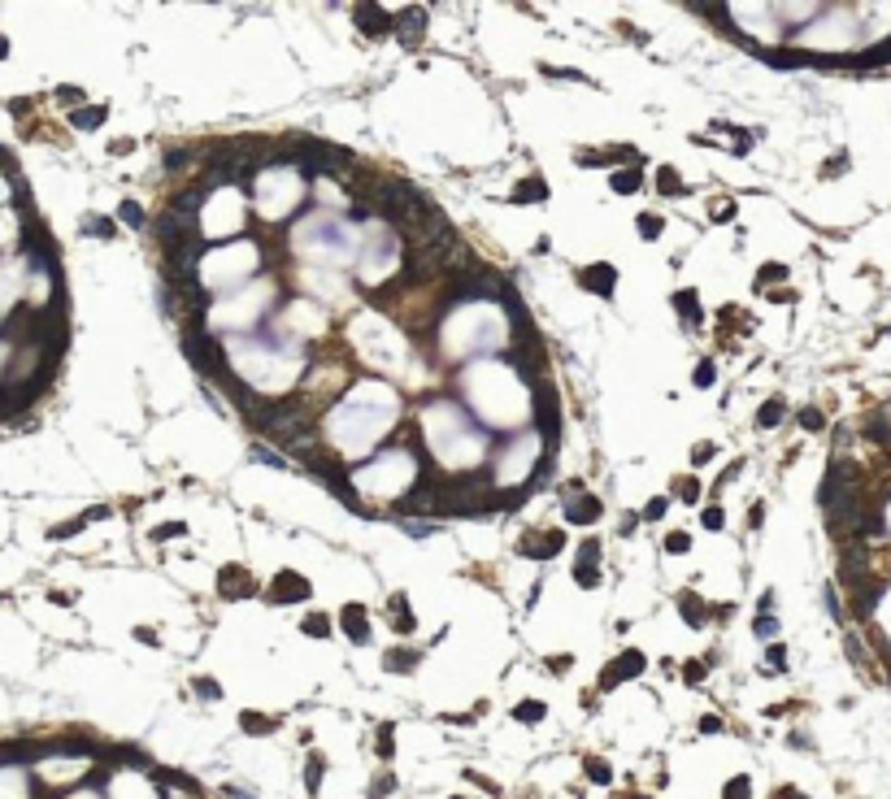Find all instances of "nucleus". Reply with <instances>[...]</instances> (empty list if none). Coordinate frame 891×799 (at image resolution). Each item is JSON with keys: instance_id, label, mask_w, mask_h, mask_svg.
I'll use <instances>...</instances> for the list:
<instances>
[{"instance_id": "nucleus-1", "label": "nucleus", "mask_w": 891, "mask_h": 799, "mask_svg": "<svg viewBox=\"0 0 891 799\" xmlns=\"http://www.w3.org/2000/svg\"><path fill=\"white\" fill-rule=\"evenodd\" d=\"M600 500L596 496H587L578 482H570L566 486V522H574V526H592V522H600Z\"/></svg>"}, {"instance_id": "nucleus-2", "label": "nucleus", "mask_w": 891, "mask_h": 799, "mask_svg": "<svg viewBox=\"0 0 891 799\" xmlns=\"http://www.w3.org/2000/svg\"><path fill=\"white\" fill-rule=\"evenodd\" d=\"M218 591H222V600H248V596H257V582H252L248 570H239V565H226L222 578H218Z\"/></svg>"}, {"instance_id": "nucleus-3", "label": "nucleus", "mask_w": 891, "mask_h": 799, "mask_svg": "<svg viewBox=\"0 0 891 799\" xmlns=\"http://www.w3.org/2000/svg\"><path fill=\"white\" fill-rule=\"evenodd\" d=\"M535 404H540V426H544V434H548V460H552L556 434H561V408H556V396L544 391V386H540V396H535Z\"/></svg>"}, {"instance_id": "nucleus-4", "label": "nucleus", "mask_w": 891, "mask_h": 799, "mask_svg": "<svg viewBox=\"0 0 891 799\" xmlns=\"http://www.w3.org/2000/svg\"><path fill=\"white\" fill-rule=\"evenodd\" d=\"M561 543H566L561 530H544V534H526V543H522L518 552L530 556V560H544V556H556V552H561Z\"/></svg>"}, {"instance_id": "nucleus-5", "label": "nucleus", "mask_w": 891, "mask_h": 799, "mask_svg": "<svg viewBox=\"0 0 891 799\" xmlns=\"http://www.w3.org/2000/svg\"><path fill=\"white\" fill-rule=\"evenodd\" d=\"M644 674V656L640 652H622V660H613L604 669V678H600V686L609 691V686H618L622 678H640Z\"/></svg>"}, {"instance_id": "nucleus-6", "label": "nucleus", "mask_w": 891, "mask_h": 799, "mask_svg": "<svg viewBox=\"0 0 891 799\" xmlns=\"http://www.w3.org/2000/svg\"><path fill=\"white\" fill-rule=\"evenodd\" d=\"M304 596H309V582H304L300 574H292V570L278 574L274 586H270V600L274 604H292V600H304Z\"/></svg>"}, {"instance_id": "nucleus-7", "label": "nucleus", "mask_w": 891, "mask_h": 799, "mask_svg": "<svg viewBox=\"0 0 891 799\" xmlns=\"http://www.w3.org/2000/svg\"><path fill=\"white\" fill-rule=\"evenodd\" d=\"M613 278H618V270L604 265V261L592 265V270H578V282H582L587 291H596V296H609V291H613Z\"/></svg>"}, {"instance_id": "nucleus-8", "label": "nucleus", "mask_w": 891, "mask_h": 799, "mask_svg": "<svg viewBox=\"0 0 891 799\" xmlns=\"http://www.w3.org/2000/svg\"><path fill=\"white\" fill-rule=\"evenodd\" d=\"M339 622H344V630H348L352 643H370V626H366V608L361 604H348L339 612Z\"/></svg>"}, {"instance_id": "nucleus-9", "label": "nucleus", "mask_w": 891, "mask_h": 799, "mask_svg": "<svg viewBox=\"0 0 891 799\" xmlns=\"http://www.w3.org/2000/svg\"><path fill=\"white\" fill-rule=\"evenodd\" d=\"M396 31H400V39H404V44H418V39H422V31H426V13H422V9H404V13H400V22H396Z\"/></svg>"}, {"instance_id": "nucleus-10", "label": "nucleus", "mask_w": 891, "mask_h": 799, "mask_svg": "<svg viewBox=\"0 0 891 799\" xmlns=\"http://www.w3.org/2000/svg\"><path fill=\"white\" fill-rule=\"evenodd\" d=\"M356 18H361V31H366V35H387V31H392L387 13L378 9V5H374V9H370V5H361V9H356Z\"/></svg>"}, {"instance_id": "nucleus-11", "label": "nucleus", "mask_w": 891, "mask_h": 799, "mask_svg": "<svg viewBox=\"0 0 891 799\" xmlns=\"http://www.w3.org/2000/svg\"><path fill=\"white\" fill-rule=\"evenodd\" d=\"M544 196H548V183H544V178H522L509 200H518V204H535V200H544Z\"/></svg>"}, {"instance_id": "nucleus-12", "label": "nucleus", "mask_w": 891, "mask_h": 799, "mask_svg": "<svg viewBox=\"0 0 891 799\" xmlns=\"http://www.w3.org/2000/svg\"><path fill=\"white\" fill-rule=\"evenodd\" d=\"M674 308H678V313L692 322V326H700V296H696L692 287H687V291H674Z\"/></svg>"}, {"instance_id": "nucleus-13", "label": "nucleus", "mask_w": 891, "mask_h": 799, "mask_svg": "<svg viewBox=\"0 0 891 799\" xmlns=\"http://www.w3.org/2000/svg\"><path fill=\"white\" fill-rule=\"evenodd\" d=\"M105 118H109V109H100V105H96V109H74V113H70V122L79 126V131H96Z\"/></svg>"}, {"instance_id": "nucleus-14", "label": "nucleus", "mask_w": 891, "mask_h": 799, "mask_svg": "<svg viewBox=\"0 0 891 799\" xmlns=\"http://www.w3.org/2000/svg\"><path fill=\"white\" fill-rule=\"evenodd\" d=\"M865 434H870L874 443H891V422H887V413H870V417H865Z\"/></svg>"}, {"instance_id": "nucleus-15", "label": "nucleus", "mask_w": 891, "mask_h": 799, "mask_svg": "<svg viewBox=\"0 0 891 799\" xmlns=\"http://www.w3.org/2000/svg\"><path fill=\"white\" fill-rule=\"evenodd\" d=\"M678 612H683V622H687V626H704V608H700V600H696V596H687V591L678 596Z\"/></svg>"}, {"instance_id": "nucleus-16", "label": "nucleus", "mask_w": 891, "mask_h": 799, "mask_svg": "<svg viewBox=\"0 0 891 799\" xmlns=\"http://www.w3.org/2000/svg\"><path fill=\"white\" fill-rule=\"evenodd\" d=\"M392 612H396V617H392V626H396L400 634L418 626V622H413V612H409V600H404V596H392Z\"/></svg>"}, {"instance_id": "nucleus-17", "label": "nucleus", "mask_w": 891, "mask_h": 799, "mask_svg": "<svg viewBox=\"0 0 891 799\" xmlns=\"http://www.w3.org/2000/svg\"><path fill=\"white\" fill-rule=\"evenodd\" d=\"M656 187H661V196H670V200H678V196H683V183H678V174H674L670 165H661V170H656Z\"/></svg>"}, {"instance_id": "nucleus-18", "label": "nucleus", "mask_w": 891, "mask_h": 799, "mask_svg": "<svg viewBox=\"0 0 891 799\" xmlns=\"http://www.w3.org/2000/svg\"><path fill=\"white\" fill-rule=\"evenodd\" d=\"M239 726H244L248 734H270V730L278 726V721H274V717H261V712H244V717H239Z\"/></svg>"}, {"instance_id": "nucleus-19", "label": "nucleus", "mask_w": 891, "mask_h": 799, "mask_svg": "<svg viewBox=\"0 0 891 799\" xmlns=\"http://www.w3.org/2000/svg\"><path fill=\"white\" fill-rule=\"evenodd\" d=\"M887 61H891V39L878 44V48H870V53H861V57H852L848 65H887Z\"/></svg>"}, {"instance_id": "nucleus-20", "label": "nucleus", "mask_w": 891, "mask_h": 799, "mask_svg": "<svg viewBox=\"0 0 891 799\" xmlns=\"http://www.w3.org/2000/svg\"><path fill=\"white\" fill-rule=\"evenodd\" d=\"M783 417H787V404H783V400H770V404L756 413V426H766V430H770V426H778Z\"/></svg>"}, {"instance_id": "nucleus-21", "label": "nucleus", "mask_w": 891, "mask_h": 799, "mask_svg": "<svg viewBox=\"0 0 891 799\" xmlns=\"http://www.w3.org/2000/svg\"><path fill=\"white\" fill-rule=\"evenodd\" d=\"M544 712H548V708H544V704H540V700H522V704H518V708H513V717H518V721H522V726H535V721H540V717H544Z\"/></svg>"}, {"instance_id": "nucleus-22", "label": "nucleus", "mask_w": 891, "mask_h": 799, "mask_svg": "<svg viewBox=\"0 0 891 799\" xmlns=\"http://www.w3.org/2000/svg\"><path fill=\"white\" fill-rule=\"evenodd\" d=\"M640 183H644V174H640V165H630V170H622V174H613V191H640Z\"/></svg>"}, {"instance_id": "nucleus-23", "label": "nucleus", "mask_w": 891, "mask_h": 799, "mask_svg": "<svg viewBox=\"0 0 891 799\" xmlns=\"http://www.w3.org/2000/svg\"><path fill=\"white\" fill-rule=\"evenodd\" d=\"M83 235H96V239H113L118 230H113V222H109V218H87V222H83Z\"/></svg>"}, {"instance_id": "nucleus-24", "label": "nucleus", "mask_w": 891, "mask_h": 799, "mask_svg": "<svg viewBox=\"0 0 891 799\" xmlns=\"http://www.w3.org/2000/svg\"><path fill=\"white\" fill-rule=\"evenodd\" d=\"M383 665L392 669V674H404V669H413V665H418V652H387V656H383Z\"/></svg>"}, {"instance_id": "nucleus-25", "label": "nucleus", "mask_w": 891, "mask_h": 799, "mask_svg": "<svg viewBox=\"0 0 891 799\" xmlns=\"http://www.w3.org/2000/svg\"><path fill=\"white\" fill-rule=\"evenodd\" d=\"M574 582H578L582 591H596V586H600V574H596V565H574Z\"/></svg>"}, {"instance_id": "nucleus-26", "label": "nucleus", "mask_w": 891, "mask_h": 799, "mask_svg": "<svg viewBox=\"0 0 891 799\" xmlns=\"http://www.w3.org/2000/svg\"><path fill=\"white\" fill-rule=\"evenodd\" d=\"M635 226H640V239H656V235H661V226H666V222H661L656 213H640V222H635Z\"/></svg>"}, {"instance_id": "nucleus-27", "label": "nucleus", "mask_w": 891, "mask_h": 799, "mask_svg": "<svg viewBox=\"0 0 891 799\" xmlns=\"http://www.w3.org/2000/svg\"><path fill=\"white\" fill-rule=\"evenodd\" d=\"M300 630L313 634V638H322V634H330V622H326L322 612H313V617H304V622H300Z\"/></svg>"}, {"instance_id": "nucleus-28", "label": "nucleus", "mask_w": 891, "mask_h": 799, "mask_svg": "<svg viewBox=\"0 0 891 799\" xmlns=\"http://www.w3.org/2000/svg\"><path fill=\"white\" fill-rule=\"evenodd\" d=\"M666 508H670L666 496H652V500L644 504V522H661V517H666Z\"/></svg>"}, {"instance_id": "nucleus-29", "label": "nucleus", "mask_w": 891, "mask_h": 799, "mask_svg": "<svg viewBox=\"0 0 891 799\" xmlns=\"http://www.w3.org/2000/svg\"><path fill=\"white\" fill-rule=\"evenodd\" d=\"M783 278H787V265H778V261H770L766 270H761V274H756V287H766V282H783Z\"/></svg>"}, {"instance_id": "nucleus-30", "label": "nucleus", "mask_w": 891, "mask_h": 799, "mask_svg": "<svg viewBox=\"0 0 891 799\" xmlns=\"http://www.w3.org/2000/svg\"><path fill=\"white\" fill-rule=\"evenodd\" d=\"M118 218H122L126 226H139V222H144V209H139V204H135V200H122V209H118Z\"/></svg>"}, {"instance_id": "nucleus-31", "label": "nucleus", "mask_w": 891, "mask_h": 799, "mask_svg": "<svg viewBox=\"0 0 891 799\" xmlns=\"http://www.w3.org/2000/svg\"><path fill=\"white\" fill-rule=\"evenodd\" d=\"M687 548H692V534H683V530H674V534L666 539V552H670V556H683Z\"/></svg>"}, {"instance_id": "nucleus-32", "label": "nucleus", "mask_w": 891, "mask_h": 799, "mask_svg": "<svg viewBox=\"0 0 891 799\" xmlns=\"http://www.w3.org/2000/svg\"><path fill=\"white\" fill-rule=\"evenodd\" d=\"M582 769H587V778H592L596 786H609V765H604V760H587Z\"/></svg>"}, {"instance_id": "nucleus-33", "label": "nucleus", "mask_w": 891, "mask_h": 799, "mask_svg": "<svg viewBox=\"0 0 891 799\" xmlns=\"http://www.w3.org/2000/svg\"><path fill=\"white\" fill-rule=\"evenodd\" d=\"M678 496H683V500H687V504H696V500H700V482H696V478H692V474H687V478H683V482H678Z\"/></svg>"}, {"instance_id": "nucleus-34", "label": "nucleus", "mask_w": 891, "mask_h": 799, "mask_svg": "<svg viewBox=\"0 0 891 799\" xmlns=\"http://www.w3.org/2000/svg\"><path fill=\"white\" fill-rule=\"evenodd\" d=\"M596 560H600V543H596V539H587V543L578 548V565H596Z\"/></svg>"}, {"instance_id": "nucleus-35", "label": "nucleus", "mask_w": 891, "mask_h": 799, "mask_svg": "<svg viewBox=\"0 0 891 799\" xmlns=\"http://www.w3.org/2000/svg\"><path fill=\"white\" fill-rule=\"evenodd\" d=\"M392 791H396V778H392V773H387V778H378V782L370 786V799H387Z\"/></svg>"}, {"instance_id": "nucleus-36", "label": "nucleus", "mask_w": 891, "mask_h": 799, "mask_svg": "<svg viewBox=\"0 0 891 799\" xmlns=\"http://www.w3.org/2000/svg\"><path fill=\"white\" fill-rule=\"evenodd\" d=\"M683 678H687V686H700L704 665H700V660H687V665H683Z\"/></svg>"}, {"instance_id": "nucleus-37", "label": "nucleus", "mask_w": 891, "mask_h": 799, "mask_svg": "<svg viewBox=\"0 0 891 799\" xmlns=\"http://www.w3.org/2000/svg\"><path fill=\"white\" fill-rule=\"evenodd\" d=\"M752 630H756L761 638H774V634H778V622H774V617H756V622H752Z\"/></svg>"}, {"instance_id": "nucleus-38", "label": "nucleus", "mask_w": 891, "mask_h": 799, "mask_svg": "<svg viewBox=\"0 0 891 799\" xmlns=\"http://www.w3.org/2000/svg\"><path fill=\"white\" fill-rule=\"evenodd\" d=\"M844 170H848V152H835V157H830V165H822V174H826V178L844 174Z\"/></svg>"}, {"instance_id": "nucleus-39", "label": "nucleus", "mask_w": 891, "mask_h": 799, "mask_svg": "<svg viewBox=\"0 0 891 799\" xmlns=\"http://www.w3.org/2000/svg\"><path fill=\"white\" fill-rule=\"evenodd\" d=\"M378 756L392 760V726H378Z\"/></svg>"}, {"instance_id": "nucleus-40", "label": "nucleus", "mask_w": 891, "mask_h": 799, "mask_svg": "<svg viewBox=\"0 0 891 799\" xmlns=\"http://www.w3.org/2000/svg\"><path fill=\"white\" fill-rule=\"evenodd\" d=\"M800 426L804 430H822V413L818 408H800Z\"/></svg>"}, {"instance_id": "nucleus-41", "label": "nucleus", "mask_w": 891, "mask_h": 799, "mask_svg": "<svg viewBox=\"0 0 891 799\" xmlns=\"http://www.w3.org/2000/svg\"><path fill=\"white\" fill-rule=\"evenodd\" d=\"M196 695H205V700H218L222 691H218V682H213V678H196Z\"/></svg>"}, {"instance_id": "nucleus-42", "label": "nucleus", "mask_w": 891, "mask_h": 799, "mask_svg": "<svg viewBox=\"0 0 891 799\" xmlns=\"http://www.w3.org/2000/svg\"><path fill=\"white\" fill-rule=\"evenodd\" d=\"M704 526H709V530H722V526H726V512H722V508H704Z\"/></svg>"}, {"instance_id": "nucleus-43", "label": "nucleus", "mask_w": 891, "mask_h": 799, "mask_svg": "<svg viewBox=\"0 0 891 799\" xmlns=\"http://www.w3.org/2000/svg\"><path fill=\"white\" fill-rule=\"evenodd\" d=\"M766 660H770L774 669H783V665H787V652H783V643H770V648H766Z\"/></svg>"}, {"instance_id": "nucleus-44", "label": "nucleus", "mask_w": 891, "mask_h": 799, "mask_svg": "<svg viewBox=\"0 0 891 799\" xmlns=\"http://www.w3.org/2000/svg\"><path fill=\"white\" fill-rule=\"evenodd\" d=\"M726 799H748V778H735L726 786Z\"/></svg>"}, {"instance_id": "nucleus-45", "label": "nucleus", "mask_w": 891, "mask_h": 799, "mask_svg": "<svg viewBox=\"0 0 891 799\" xmlns=\"http://www.w3.org/2000/svg\"><path fill=\"white\" fill-rule=\"evenodd\" d=\"M83 526H87L83 517H74V522H66V526H57V530H53V539H66V534H79Z\"/></svg>"}, {"instance_id": "nucleus-46", "label": "nucleus", "mask_w": 891, "mask_h": 799, "mask_svg": "<svg viewBox=\"0 0 891 799\" xmlns=\"http://www.w3.org/2000/svg\"><path fill=\"white\" fill-rule=\"evenodd\" d=\"M57 100H66V105H83V92L79 87H57Z\"/></svg>"}, {"instance_id": "nucleus-47", "label": "nucleus", "mask_w": 891, "mask_h": 799, "mask_svg": "<svg viewBox=\"0 0 891 799\" xmlns=\"http://www.w3.org/2000/svg\"><path fill=\"white\" fill-rule=\"evenodd\" d=\"M318 778H322V756H313V760H309V782H304V786L318 791Z\"/></svg>"}, {"instance_id": "nucleus-48", "label": "nucleus", "mask_w": 891, "mask_h": 799, "mask_svg": "<svg viewBox=\"0 0 891 799\" xmlns=\"http://www.w3.org/2000/svg\"><path fill=\"white\" fill-rule=\"evenodd\" d=\"M713 378H718V374H713V365L704 360V365L696 370V386H713Z\"/></svg>"}, {"instance_id": "nucleus-49", "label": "nucleus", "mask_w": 891, "mask_h": 799, "mask_svg": "<svg viewBox=\"0 0 891 799\" xmlns=\"http://www.w3.org/2000/svg\"><path fill=\"white\" fill-rule=\"evenodd\" d=\"M713 218H718V222H726V218H735V200H722V204H718V209H713Z\"/></svg>"}, {"instance_id": "nucleus-50", "label": "nucleus", "mask_w": 891, "mask_h": 799, "mask_svg": "<svg viewBox=\"0 0 891 799\" xmlns=\"http://www.w3.org/2000/svg\"><path fill=\"white\" fill-rule=\"evenodd\" d=\"M252 456H257V460H266V465H278V470H283V456H274V452H266V448H257Z\"/></svg>"}, {"instance_id": "nucleus-51", "label": "nucleus", "mask_w": 891, "mask_h": 799, "mask_svg": "<svg viewBox=\"0 0 891 799\" xmlns=\"http://www.w3.org/2000/svg\"><path fill=\"white\" fill-rule=\"evenodd\" d=\"M700 730H704V734H718V730H722V721H718V717H704V721H700Z\"/></svg>"}, {"instance_id": "nucleus-52", "label": "nucleus", "mask_w": 891, "mask_h": 799, "mask_svg": "<svg viewBox=\"0 0 891 799\" xmlns=\"http://www.w3.org/2000/svg\"><path fill=\"white\" fill-rule=\"evenodd\" d=\"M174 534H183V526H178V522H174V526H161V530L152 534V539H174Z\"/></svg>"}, {"instance_id": "nucleus-53", "label": "nucleus", "mask_w": 891, "mask_h": 799, "mask_svg": "<svg viewBox=\"0 0 891 799\" xmlns=\"http://www.w3.org/2000/svg\"><path fill=\"white\" fill-rule=\"evenodd\" d=\"M761 522H766V508H761V504H752V512H748V526H761Z\"/></svg>"}, {"instance_id": "nucleus-54", "label": "nucleus", "mask_w": 891, "mask_h": 799, "mask_svg": "<svg viewBox=\"0 0 891 799\" xmlns=\"http://www.w3.org/2000/svg\"><path fill=\"white\" fill-rule=\"evenodd\" d=\"M5 57H9V39H5V35H0V61H5Z\"/></svg>"}, {"instance_id": "nucleus-55", "label": "nucleus", "mask_w": 891, "mask_h": 799, "mask_svg": "<svg viewBox=\"0 0 891 799\" xmlns=\"http://www.w3.org/2000/svg\"><path fill=\"white\" fill-rule=\"evenodd\" d=\"M783 799H804V795H783Z\"/></svg>"}, {"instance_id": "nucleus-56", "label": "nucleus", "mask_w": 891, "mask_h": 799, "mask_svg": "<svg viewBox=\"0 0 891 799\" xmlns=\"http://www.w3.org/2000/svg\"><path fill=\"white\" fill-rule=\"evenodd\" d=\"M883 334H891V326H887V330H883Z\"/></svg>"}]
</instances>
